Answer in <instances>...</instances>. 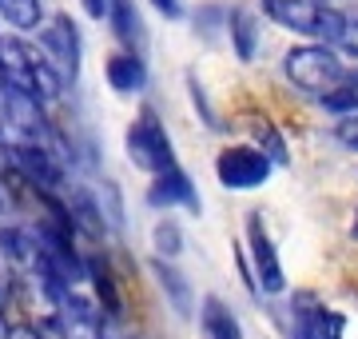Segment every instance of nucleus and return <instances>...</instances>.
Masks as SVG:
<instances>
[{"label":"nucleus","mask_w":358,"mask_h":339,"mask_svg":"<svg viewBox=\"0 0 358 339\" xmlns=\"http://www.w3.org/2000/svg\"><path fill=\"white\" fill-rule=\"evenodd\" d=\"M103 20H112L115 36L128 44L124 53H136V56L148 53V28H143L140 13H136V0H108V13H103Z\"/></svg>","instance_id":"10"},{"label":"nucleus","mask_w":358,"mask_h":339,"mask_svg":"<svg viewBox=\"0 0 358 339\" xmlns=\"http://www.w3.org/2000/svg\"><path fill=\"white\" fill-rule=\"evenodd\" d=\"M148 204H152L155 212H171V208H187L192 216H199L203 212V200H199V192H195L192 176L179 168H167L159 172V176H152V188H148Z\"/></svg>","instance_id":"9"},{"label":"nucleus","mask_w":358,"mask_h":339,"mask_svg":"<svg viewBox=\"0 0 358 339\" xmlns=\"http://www.w3.org/2000/svg\"><path fill=\"white\" fill-rule=\"evenodd\" d=\"M152 272H155V279H159V287H164V296L171 300V307H176V315H187L195 312V296H192V284L183 279V272H179L176 263H167V260H155L152 263Z\"/></svg>","instance_id":"15"},{"label":"nucleus","mask_w":358,"mask_h":339,"mask_svg":"<svg viewBox=\"0 0 358 339\" xmlns=\"http://www.w3.org/2000/svg\"><path fill=\"white\" fill-rule=\"evenodd\" d=\"M0 208H4V204H0Z\"/></svg>","instance_id":"27"},{"label":"nucleus","mask_w":358,"mask_h":339,"mask_svg":"<svg viewBox=\"0 0 358 339\" xmlns=\"http://www.w3.org/2000/svg\"><path fill=\"white\" fill-rule=\"evenodd\" d=\"M334 140L358 156V112H346V116L334 120Z\"/></svg>","instance_id":"20"},{"label":"nucleus","mask_w":358,"mask_h":339,"mask_svg":"<svg viewBox=\"0 0 358 339\" xmlns=\"http://www.w3.org/2000/svg\"><path fill=\"white\" fill-rule=\"evenodd\" d=\"M0 88L28 96L36 104H52V100H60L64 84L40 56L36 44H28L20 36H0Z\"/></svg>","instance_id":"2"},{"label":"nucleus","mask_w":358,"mask_h":339,"mask_svg":"<svg viewBox=\"0 0 358 339\" xmlns=\"http://www.w3.org/2000/svg\"><path fill=\"white\" fill-rule=\"evenodd\" d=\"M199 335L203 339H243V324L219 296H203L199 303Z\"/></svg>","instance_id":"12"},{"label":"nucleus","mask_w":358,"mask_h":339,"mask_svg":"<svg viewBox=\"0 0 358 339\" xmlns=\"http://www.w3.org/2000/svg\"><path fill=\"white\" fill-rule=\"evenodd\" d=\"M103 76L120 96H136V92L148 88V64L136 53H112L103 60Z\"/></svg>","instance_id":"11"},{"label":"nucleus","mask_w":358,"mask_h":339,"mask_svg":"<svg viewBox=\"0 0 358 339\" xmlns=\"http://www.w3.org/2000/svg\"><path fill=\"white\" fill-rule=\"evenodd\" d=\"M259 4L271 25L307 36V44H346L350 36V16L331 8L327 0H259Z\"/></svg>","instance_id":"3"},{"label":"nucleus","mask_w":358,"mask_h":339,"mask_svg":"<svg viewBox=\"0 0 358 339\" xmlns=\"http://www.w3.org/2000/svg\"><path fill=\"white\" fill-rule=\"evenodd\" d=\"M227 32H231V48H235V56H239L243 64H251L255 53H259V40H263V25H259V16L251 13V8H231Z\"/></svg>","instance_id":"13"},{"label":"nucleus","mask_w":358,"mask_h":339,"mask_svg":"<svg viewBox=\"0 0 358 339\" xmlns=\"http://www.w3.org/2000/svg\"><path fill=\"white\" fill-rule=\"evenodd\" d=\"M152 244H155V251H159V260H176L179 251H183V232H179V223L176 220H159L152 228Z\"/></svg>","instance_id":"18"},{"label":"nucleus","mask_w":358,"mask_h":339,"mask_svg":"<svg viewBox=\"0 0 358 339\" xmlns=\"http://www.w3.org/2000/svg\"><path fill=\"white\" fill-rule=\"evenodd\" d=\"M40 56L52 64V72L60 76V84H76L80 80V32H76V20L68 13H56L48 25H40Z\"/></svg>","instance_id":"5"},{"label":"nucleus","mask_w":358,"mask_h":339,"mask_svg":"<svg viewBox=\"0 0 358 339\" xmlns=\"http://www.w3.org/2000/svg\"><path fill=\"white\" fill-rule=\"evenodd\" d=\"M187 88H192V104L199 108V112H203L207 128H223V124H219V116H215V108L207 104V92H203V84H199L195 76H187Z\"/></svg>","instance_id":"21"},{"label":"nucleus","mask_w":358,"mask_h":339,"mask_svg":"<svg viewBox=\"0 0 358 339\" xmlns=\"http://www.w3.org/2000/svg\"><path fill=\"white\" fill-rule=\"evenodd\" d=\"M84 279H92V287H96V307H100V315L120 319V315H124V300H120V287H115L108 263L84 260Z\"/></svg>","instance_id":"14"},{"label":"nucleus","mask_w":358,"mask_h":339,"mask_svg":"<svg viewBox=\"0 0 358 339\" xmlns=\"http://www.w3.org/2000/svg\"><path fill=\"white\" fill-rule=\"evenodd\" d=\"M319 104H322V108H331L334 116L358 112V80H355V84H346V88H338V92H331V96H322Z\"/></svg>","instance_id":"19"},{"label":"nucleus","mask_w":358,"mask_h":339,"mask_svg":"<svg viewBox=\"0 0 358 339\" xmlns=\"http://www.w3.org/2000/svg\"><path fill=\"white\" fill-rule=\"evenodd\" d=\"M124 152H128V160L136 164V168L152 172V176L176 168V148H171V136H167L164 120H159V112H155L152 104H143L140 112H136V120L128 124Z\"/></svg>","instance_id":"4"},{"label":"nucleus","mask_w":358,"mask_h":339,"mask_svg":"<svg viewBox=\"0 0 358 339\" xmlns=\"http://www.w3.org/2000/svg\"><path fill=\"white\" fill-rule=\"evenodd\" d=\"M251 148L263 152L271 160V168H287L291 164V152H287V140H282V132L271 124L267 116H251Z\"/></svg>","instance_id":"16"},{"label":"nucleus","mask_w":358,"mask_h":339,"mask_svg":"<svg viewBox=\"0 0 358 339\" xmlns=\"http://www.w3.org/2000/svg\"><path fill=\"white\" fill-rule=\"evenodd\" d=\"M215 176L227 192H255L271 180V160L251 144H231L215 156Z\"/></svg>","instance_id":"7"},{"label":"nucleus","mask_w":358,"mask_h":339,"mask_svg":"<svg viewBox=\"0 0 358 339\" xmlns=\"http://www.w3.org/2000/svg\"><path fill=\"white\" fill-rule=\"evenodd\" d=\"M0 16H4L8 28H16V32H36V28L44 25L40 0H0Z\"/></svg>","instance_id":"17"},{"label":"nucleus","mask_w":358,"mask_h":339,"mask_svg":"<svg viewBox=\"0 0 358 339\" xmlns=\"http://www.w3.org/2000/svg\"><path fill=\"white\" fill-rule=\"evenodd\" d=\"M282 76L322 100L358 80V44H294L282 56Z\"/></svg>","instance_id":"1"},{"label":"nucleus","mask_w":358,"mask_h":339,"mask_svg":"<svg viewBox=\"0 0 358 339\" xmlns=\"http://www.w3.org/2000/svg\"><path fill=\"white\" fill-rule=\"evenodd\" d=\"M80 4H84V13L92 20H103V13H108V0H80Z\"/></svg>","instance_id":"24"},{"label":"nucleus","mask_w":358,"mask_h":339,"mask_svg":"<svg viewBox=\"0 0 358 339\" xmlns=\"http://www.w3.org/2000/svg\"><path fill=\"white\" fill-rule=\"evenodd\" d=\"M155 4V13L159 16H167V20H179L183 16V8H179V0H152Z\"/></svg>","instance_id":"23"},{"label":"nucleus","mask_w":358,"mask_h":339,"mask_svg":"<svg viewBox=\"0 0 358 339\" xmlns=\"http://www.w3.org/2000/svg\"><path fill=\"white\" fill-rule=\"evenodd\" d=\"M291 331L294 339H343L346 315L327 307L315 291H299L291 300Z\"/></svg>","instance_id":"8"},{"label":"nucleus","mask_w":358,"mask_h":339,"mask_svg":"<svg viewBox=\"0 0 358 339\" xmlns=\"http://www.w3.org/2000/svg\"><path fill=\"white\" fill-rule=\"evenodd\" d=\"M247 256H251V272H255V279H251L255 291L282 296L287 291V272H282V260L275 251L267 223H263V212H247Z\"/></svg>","instance_id":"6"},{"label":"nucleus","mask_w":358,"mask_h":339,"mask_svg":"<svg viewBox=\"0 0 358 339\" xmlns=\"http://www.w3.org/2000/svg\"><path fill=\"white\" fill-rule=\"evenodd\" d=\"M350 240H358V208H355V220H350Z\"/></svg>","instance_id":"26"},{"label":"nucleus","mask_w":358,"mask_h":339,"mask_svg":"<svg viewBox=\"0 0 358 339\" xmlns=\"http://www.w3.org/2000/svg\"><path fill=\"white\" fill-rule=\"evenodd\" d=\"M13 335V324H8V303H0V339Z\"/></svg>","instance_id":"25"},{"label":"nucleus","mask_w":358,"mask_h":339,"mask_svg":"<svg viewBox=\"0 0 358 339\" xmlns=\"http://www.w3.org/2000/svg\"><path fill=\"white\" fill-rule=\"evenodd\" d=\"M13 268L4 263V256H0V303H8V291H13Z\"/></svg>","instance_id":"22"}]
</instances>
